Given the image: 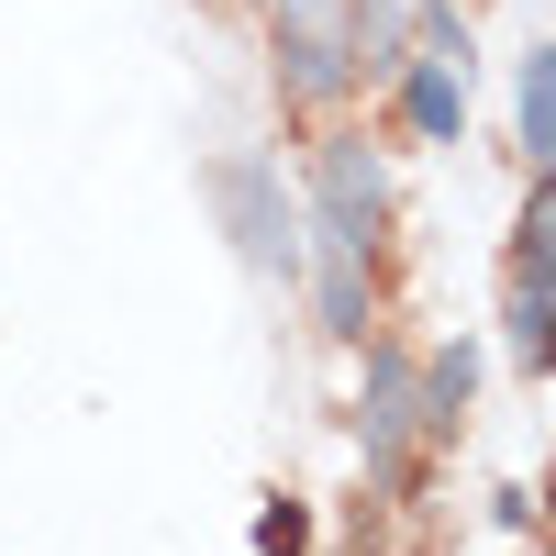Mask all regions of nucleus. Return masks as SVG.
Returning <instances> with one entry per match:
<instances>
[{
  "label": "nucleus",
  "instance_id": "6",
  "mask_svg": "<svg viewBox=\"0 0 556 556\" xmlns=\"http://www.w3.org/2000/svg\"><path fill=\"white\" fill-rule=\"evenodd\" d=\"M412 123L424 134H468V67H434V56H412Z\"/></svg>",
  "mask_w": 556,
  "mask_h": 556
},
{
  "label": "nucleus",
  "instance_id": "4",
  "mask_svg": "<svg viewBox=\"0 0 556 556\" xmlns=\"http://www.w3.org/2000/svg\"><path fill=\"white\" fill-rule=\"evenodd\" d=\"M356 434H367V468H379V479H401V468H412V434H424V367H412L401 345H367Z\"/></svg>",
  "mask_w": 556,
  "mask_h": 556
},
{
  "label": "nucleus",
  "instance_id": "2",
  "mask_svg": "<svg viewBox=\"0 0 556 556\" xmlns=\"http://www.w3.org/2000/svg\"><path fill=\"white\" fill-rule=\"evenodd\" d=\"M290 101H345L367 78V0H267Z\"/></svg>",
  "mask_w": 556,
  "mask_h": 556
},
{
  "label": "nucleus",
  "instance_id": "5",
  "mask_svg": "<svg viewBox=\"0 0 556 556\" xmlns=\"http://www.w3.org/2000/svg\"><path fill=\"white\" fill-rule=\"evenodd\" d=\"M212 201L235 212V245H245V267H267V278H290V267H301L290 201H278V178H267L256 156H223V167H212Z\"/></svg>",
  "mask_w": 556,
  "mask_h": 556
},
{
  "label": "nucleus",
  "instance_id": "1",
  "mask_svg": "<svg viewBox=\"0 0 556 556\" xmlns=\"http://www.w3.org/2000/svg\"><path fill=\"white\" fill-rule=\"evenodd\" d=\"M379 156L356 146V134H334L312 167V235H323V323L334 334H367V256H379Z\"/></svg>",
  "mask_w": 556,
  "mask_h": 556
},
{
  "label": "nucleus",
  "instance_id": "7",
  "mask_svg": "<svg viewBox=\"0 0 556 556\" xmlns=\"http://www.w3.org/2000/svg\"><path fill=\"white\" fill-rule=\"evenodd\" d=\"M468 390H479V345H445V356L424 367V424H434V434H456Z\"/></svg>",
  "mask_w": 556,
  "mask_h": 556
},
{
  "label": "nucleus",
  "instance_id": "9",
  "mask_svg": "<svg viewBox=\"0 0 556 556\" xmlns=\"http://www.w3.org/2000/svg\"><path fill=\"white\" fill-rule=\"evenodd\" d=\"M312 545V513H301V501H267V513H256V556H301Z\"/></svg>",
  "mask_w": 556,
  "mask_h": 556
},
{
  "label": "nucleus",
  "instance_id": "8",
  "mask_svg": "<svg viewBox=\"0 0 556 556\" xmlns=\"http://www.w3.org/2000/svg\"><path fill=\"white\" fill-rule=\"evenodd\" d=\"M523 146H534V167H556V45L523 56Z\"/></svg>",
  "mask_w": 556,
  "mask_h": 556
},
{
  "label": "nucleus",
  "instance_id": "3",
  "mask_svg": "<svg viewBox=\"0 0 556 556\" xmlns=\"http://www.w3.org/2000/svg\"><path fill=\"white\" fill-rule=\"evenodd\" d=\"M501 312H513V356H523V367H556V167H545V190H534V212H523Z\"/></svg>",
  "mask_w": 556,
  "mask_h": 556
}]
</instances>
